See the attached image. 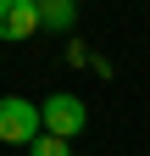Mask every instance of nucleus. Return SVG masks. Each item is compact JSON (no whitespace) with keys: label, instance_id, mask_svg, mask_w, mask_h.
Listing matches in <instances>:
<instances>
[{"label":"nucleus","instance_id":"1","mask_svg":"<svg viewBox=\"0 0 150 156\" xmlns=\"http://www.w3.org/2000/svg\"><path fill=\"white\" fill-rule=\"evenodd\" d=\"M45 134V117L28 95H0V145H33Z\"/></svg>","mask_w":150,"mask_h":156},{"label":"nucleus","instance_id":"2","mask_svg":"<svg viewBox=\"0 0 150 156\" xmlns=\"http://www.w3.org/2000/svg\"><path fill=\"white\" fill-rule=\"evenodd\" d=\"M39 117H45V134H56V140H78V134L89 128V106L78 101V95H45L39 101Z\"/></svg>","mask_w":150,"mask_h":156},{"label":"nucleus","instance_id":"3","mask_svg":"<svg viewBox=\"0 0 150 156\" xmlns=\"http://www.w3.org/2000/svg\"><path fill=\"white\" fill-rule=\"evenodd\" d=\"M33 34H45L39 28V6L33 0H0V39L17 45V39H33Z\"/></svg>","mask_w":150,"mask_h":156},{"label":"nucleus","instance_id":"4","mask_svg":"<svg viewBox=\"0 0 150 156\" xmlns=\"http://www.w3.org/2000/svg\"><path fill=\"white\" fill-rule=\"evenodd\" d=\"M39 28L45 34H72L78 28V0H45L39 6Z\"/></svg>","mask_w":150,"mask_h":156},{"label":"nucleus","instance_id":"5","mask_svg":"<svg viewBox=\"0 0 150 156\" xmlns=\"http://www.w3.org/2000/svg\"><path fill=\"white\" fill-rule=\"evenodd\" d=\"M28 156H72V140H56V134H39L28 145Z\"/></svg>","mask_w":150,"mask_h":156},{"label":"nucleus","instance_id":"6","mask_svg":"<svg viewBox=\"0 0 150 156\" xmlns=\"http://www.w3.org/2000/svg\"><path fill=\"white\" fill-rule=\"evenodd\" d=\"M33 6H45V0H33Z\"/></svg>","mask_w":150,"mask_h":156}]
</instances>
